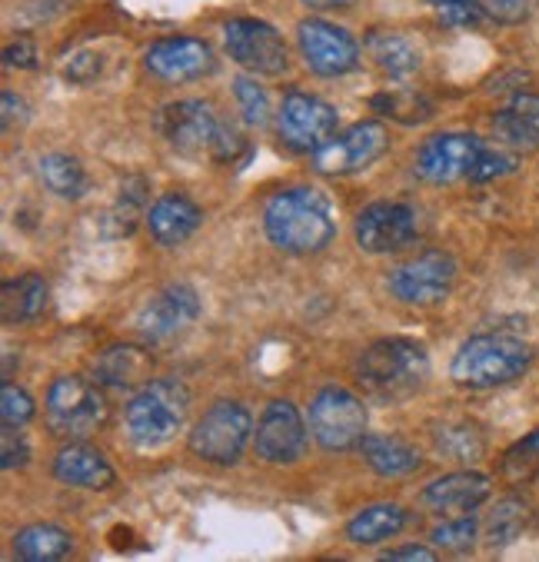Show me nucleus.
Listing matches in <instances>:
<instances>
[{"label": "nucleus", "instance_id": "c85d7f7f", "mask_svg": "<svg viewBox=\"0 0 539 562\" xmlns=\"http://www.w3.org/2000/svg\"><path fill=\"white\" fill-rule=\"evenodd\" d=\"M41 180L60 200H80L87 193V170L67 154H47L41 160Z\"/></svg>", "mask_w": 539, "mask_h": 562}, {"label": "nucleus", "instance_id": "f3484780", "mask_svg": "<svg viewBox=\"0 0 539 562\" xmlns=\"http://www.w3.org/2000/svg\"><path fill=\"white\" fill-rule=\"evenodd\" d=\"M257 457L267 463H296L306 449V426L290 400H273L257 423Z\"/></svg>", "mask_w": 539, "mask_h": 562}, {"label": "nucleus", "instance_id": "f257e3e1", "mask_svg": "<svg viewBox=\"0 0 539 562\" xmlns=\"http://www.w3.org/2000/svg\"><path fill=\"white\" fill-rule=\"evenodd\" d=\"M263 231L277 250L306 257V254L327 250V244L337 234V223H334L327 196H319L310 187H290L267 200Z\"/></svg>", "mask_w": 539, "mask_h": 562}, {"label": "nucleus", "instance_id": "a878e982", "mask_svg": "<svg viewBox=\"0 0 539 562\" xmlns=\"http://www.w3.org/2000/svg\"><path fill=\"white\" fill-rule=\"evenodd\" d=\"M44 310H47V280L41 273H24L4 283V293H0L4 323H31Z\"/></svg>", "mask_w": 539, "mask_h": 562}, {"label": "nucleus", "instance_id": "412c9836", "mask_svg": "<svg viewBox=\"0 0 539 562\" xmlns=\"http://www.w3.org/2000/svg\"><path fill=\"white\" fill-rule=\"evenodd\" d=\"M54 476L67 486H80V490H106L114 486V467L106 463L103 453H97L93 446L74 439L67 442L60 453L54 457Z\"/></svg>", "mask_w": 539, "mask_h": 562}, {"label": "nucleus", "instance_id": "a211bd4d", "mask_svg": "<svg viewBox=\"0 0 539 562\" xmlns=\"http://www.w3.org/2000/svg\"><path fill=\"white\" fill-rule=\"evenodd\" d=\"M144 67L157 80L187 83V80H200V77L213 74L217 57H213L210 44L200 37H164L147 50Z\"/></svg>", "mask_w": 539, "mask_h": 562}, {"label": "nucleus", "instance_id": "c756f323", "mask_svg": "<svg viewBox=\"0 0 539 562\" xmlns=\"http://www.w3.org/2000/svg\"><path fill=\"white\" fill-rule=\"evenodd\" d=\"M144 196H147V183L141 177H131L121 187V196L114 203V210L103 216V234L106 237H131L137 227V216L144 210Z\"/></svg>", "mask_w": 539, "mask_h": 562}, {"label": "nucleus", "instance_id": "9d476101", "mask_svg": "<svg viewBox=\"0 0 539 562\" xmlns=\"http://www.w3.org/2000/svg\"><path fill=\"white\" fill-rule=\"evenodd\" d=\"M337 110L303 90H290L277 114V134L293 154H316L327 140L337 137Z\"/></svg>", "mask_w": 539, "mask_h": 562}, {"label": "nucleus", "instance_id": "f704fd0d", "mask_svg": "<svg viewBox=\"0 0 539 562\" xmlns=\"http://www.w3.org/2000/svg\"><path fill=\"white\" fill-rule=\"evenodd\" d=\"M429 4L437 8L440 21L443 24H453V27H473L486 18V0H429Z\"/></svg>", "mask_w": 539, "mask_h": 562}, {"label": "nucleus", "instance_id": "bb28decb", "mask_svg": "<svg viewBox=\"0 0 539 562\" xmlns=\"http://www.w3.org/2000/svg\"><path fill=\"white\" fill-rule=\"evenodd\" d=\"M70 549H74V536L50 522L27 526L14 536V555L24 562H57L70 555Z\"/></svg>", "mask_w": 539, "mask_h": 562}, {"label": "nucleus", "instance_id": "cd10ccee", "mask_svg": "<svg viewBox=\"0 0 539 562\" xmlns=\"http://www.w3.org/2000/svg\"><path fill=\"white\" fill-rule=\"evenodd\" d=\"M370 57L383 74L400 77V80L413 77L419 70V60H423L416 44L403 34H373L370 37Z\"/></svg>", "mask_w": 539, "mask_h": 562}, {"label": "nucleus", "instance_id": "ea45409f", "mask_svg": "<svg viewBox=\"0 0 539 562\" xmlns=\"http://www.w3.org/2000/svg\"><path fill=\"white\" fill-rule=\"evenodd\" d=\"M373 106H377V110H386V114H393V117H400V121H406V124L426 121V114H429V103H423V100H416V97H396V93L377 97Z\"/></svg>", "mask_w": 539, "mask_h": 562}, {"label": "nucleus", "instance_id": "4be33fe9", "mask_svg": "<svg viewBox=\"0 0 539 562\" xmlns=\"http://www.w3.org/2000/svg\"><path fill=\"white\" fill-rule=\"evenodd\" d=\"M493 134L513 150L539 147V93L519 90L513 93L493 117Z\"/></svg>", "mask_w": 539, "mask_h": 562}, {"label": "nucleus", "instance_id": "c9c22d12", "mask_svg": "<svg viewBox=\"0 0 539 562\" xmlns=\"http://www.w3.org/2000/svg\"><path fill=\"white\" fill-rule=\"evenodd\" d=\"M0 419H4V426H14V429H21L24 423L34 419V400L27 396V390L4 383V390H0Z\"/></svg>", "mask_w": 539, "mask_h": 562}, {"label": "nucleus", "instance_id": "6ab92c4d", "mask_svg": "<svg viewBox=\"0 0 539 562\" xmlns=\"http://www.w3.org/2000/svg\"><path fill=\"white\" fill-rule=\"evenodd\" d=\"M493 493L490 476L483 473H450L429 483L419 493V506L437 513V516H460V513H473L476 506H483Z\"/></svg>", "mask_w": 539, "mask_h": 562}, {"label": "nucleus", "instance_id": "5701e85b", "mask_svg": "<svg viewBox=\"0 0 539 562\" xmlns=\"http://www.w3.org/2000/svg\"><path fill=\"white\" fill-rule=\"evenodd\" d=\"M147 373H150L147 350L131 347V344H117L111 350H103L93 363V380L106 390H117V393L144 386Z\"/></svg>", "mask_w": 539, "mask_h": 562}, {"label": "nucleus", "instance_id": "e433bc0d", "mask_svg": "<svg viewBox=\"0 0 539 562\" xmlns=\"http://www.w3.org/2000/svg\"><path fill=\"white\" fill-rule=\"evenodd\" d=\"M513 170H516V157L509 150L486 147L483 157H480V164H476V170L470 173V183H490V180H499V177H506Z\"/></svg>", "mask_w": 539, "mask_h": 562}, {"label": "nucleus", "instance_id": "58836bf2", "mask_svg": "<svg viewBox=\"0 0 539 562\" xmlns=\"http://www.w3.org/2000/svg\"><path fill=\"white\" fill-rule=\"evenodd\" d=\"M536 4H539V0H486V8H483V11H486L490 21L513 27V24L529 21V14L536 11Z\"/></svg>", "mask_w": 539, "mask_h": 562}, {"label": "nucleus", "instance_id": "a19ab883", "mask_svg": "<svg viewBox=\"0 0 539 562\" xmlns=\"http://www.w3.org/2000/svg\"><path fill=\"white\" fill-rule=\"evenodd\" d=\"M27 460H31V446H27V439H24L14 426H4V436H0V463H4V470L24 467Z\"/></svg>", "mask_w": 539, "mask_h": 562}, {"label": "nucleus", "instance_id": "79ce46f5", "mask_svg": "<svg viewBox=\"0 0 539 562\" xmlns=\"http://www.w3.org/2000/svg\"><path fill=\"white\" fill-rule=\"evenodd\" d=\"M100 54H93V50H80V54H74L67 64H64V77L70 80V83H90V80H97L100 77Z\"/></svg>", "mask_w": 539, "mask_h": 562}, {"label": "nucleus", "instance_id": "473e14b6", "mask_svg": "<svg viewBox=\"0 0 539 562\" xmlns=\"http://www.w3.org/2000/svg\"><path fill=\"white\" fill-rule=\"evenodd\" d=\"M476 536H480V519L473 513H460L453 519H443L434 529V536H429V542L447 552H467L476 546Z\"/></svg>", "mask_w": 539, "mask_h": 562}, {"label": "nucleus", "instance_id": "dca6fc26", "mask_svg": "<svg viewBox=\"0 0 539 562\" xmlns=\"http://www.w3.org/2000/svg\"><path fill=\"white\" fill-rule=\"evenodd\" d=\"M353 237L367 254H393L416 237V213L400 200H380L357 213Z\"/></svg>", "mask_w": 539, "mask_h": 562}, {"label": "nucleus", "instance_id": "20e7f679", "mask_svg": "<svg viewBox=\"0 0 539 562\" xmlns=\"http://www.w3.org/2000/svg\"><path fill=\"white\" fill-rule=\"evenodd\" d=\"M532 363V350L509 333H480L457 350L450 376L467 390H493L519 380Z\"/></svg>", "mask_w": 539, "mask_h": 562}, {"label": "nucleus", "instance_id": "72a5a7b5", "mask_svg": "<svg viewBox=\"0 0 539 562\" xmlns=\"http://www.w3.org/2000/svg\"><path fill=\"white\" fill-rule=\"evenodd\" d=\"M234 97L240 106V117L247 127H267L270 121V97L254 77H237L234 80Z\"/></svg>", "mask_w": 539, "mask_h": 562}, {"label": "nucleus", "instance_id": "393cba45", "mask_svg": "<svg viewBox=\"0 0 539 562\" xmlns=\"http://www.w3.org/2000/svg\"><path fill=\"white\" fill-rule=\"evenodd\" d=\"M360 449H363L367 467H370L377 476H390V480L409 476V473H416L419 463H423L416 449H413L409 442L396 439V436H367V439L360 442Z\"/></svg>", "mask_w": 539, "mask_h": 562}, {"label": "nucleus", "instance_id": "0eeeda50", "mask_svg": "<svg viewBox=\"0 0 539 562\" xmlns=\"http://www.w3.org/2000/svg\"><path fill=\"white\" fill-rule=\"evenodd\" d=\"M310 432L330 453H347V449L360 446L367 439L363 400L344 386H323L310 400Z\"/></svg>", "mask_w": 539, "mask_h": 562}, {"label": "nucleus", "instance_id": "1a4fd4ad", "mask_svg": "<svg viewBox=\"0 0 539 562\" xmlns=\"http://www.w3.org/2000/svg\"><path fill=\"white\" fill-rule=\"evenodd\" d=\"M457 283V263L447 250H423L390 270L386 286L406 306H437Z\"/></svg>", "mask_w": 539, "mask_h": 562}, {"label": "nucleus", "instance_id": "f8f14e48", "mask_svg": "<svg viewBox=\"0 0 539 562\" xmlns=\"http://www.w3.org/2000/svg\"><path fill=\"white\" fill-rule=\"evenodd\" d=\"M390 147V134L380 121H363L337 134L313 154V170L323 177H350L380 160Z\"/></svg>", "mask_w": 539, "mask_h": 562}, {"label": "nucleus", "instance_id": "37998d69", "mask_svg": "<svg viewBox=\"0 0 539 562\" xmlns=\"http://www.w3.org/2000/svg\"><path fill=\"white\" fill-rule=\"evenodd\" d=\"M4 64L8 67H34L37 64V47L31 37H18L4 47Z\"/></svg>", "mask_w": 539, "mask_h": 562}, {"label": "nucleus", "instance_id": "6e6552de", "mask_svg": "<svg viewBox=\"0 0 539 562\" xmlns=\"http://www.w3.org/2000/svg\"><path fill=\"white\" fill-rule=\"evenodd\" d=\"M44 416H47V426L54 436L74 442V439L93 436L103 426L106 406L93 383H87L80 376H57L47 390Z\"/></svg>", "mask_w": 539, "mask_h": 562}, {"label": "nucleus", "instance_id": "49530a36", "mask_svg": "<svg viewBox=\"0 0 539 562\" xmlns=\"http://www.w3.org/2000/svg\"><path fill=\"white\" fill-rule=\"evenodd\" d=\"M353 4L357 0H303V8H310V11H347Z\"/></svg>", "mask_w": 539, "mask_h": 562}, {"label": "nucleus", "instance_id": "c03bdc74", "mask_svg": "<svg viewBox=\"0 0 539 562\" xmlns=\"http://www.w3.org/2000/svg\"><path fill=\"white\" fill-rule=\"evenodd\" d=\"M0 100H4V131H11L14 124H24V117H27V103H24L14 90H4V93H0Z\"/></svg>", "mask_w": 539, "mask_h": 562}, {"label": "nucleus", "instance_id": "4c0bfd02", "mask_svg": "<svg viewBox=\"0 0 539 562\" xmlns=\"http://www.w3.org/2000/svg\"><path fill=\"white\" fill-rule=\"evenodd\" d=\"M532 470H539V432L526 436V439L513 449V453L506 457V463H503V473L513 476V480H523V476H529Z\"/></svg>", "mask_w": 539, "mask_h": 562}, {"label": "nucleus", "instance_id": "f03ea898", "mask_svg": "<svg viewBox=\"0 0 539 562\" xmlns=\"http://www.w3.org/2000/svg\"><path fill=\"white\" fill-rule=\"evenodd\" d=\"M164 140L183 157H206L213 164H237V154L247 150V140L227 124L217 106L206 100H177L160 114Z\"/></svg>", "mask_w": 539, "mask_h": 562}, {"label": "nucleus", "instance_id": "a18cd8bd", "mask_svg": "<svg viewBox=\"0 0 539 562\" xmlns=\"http://www.w3.org/2000/svg\"><path fill=\"white\" fill-rule=\"evenodd\" d=\"M383 559H419V562H434V559H437V549H426V546H400V549H390Z\"/></svg>", "mask_w": 539, "mask_h": 562}, {"label": "nucleus", "instance_id": "aec40b11", "mask_svg": "<svg viewBox=\"0 0 539 562\" xmlns=\"http://www.w3.org/2000/svg\"><path fill=\"white\" fill-rule=\"evenodd\" d=\"M203 223V210L187 193H164L150 213H147V231L160 247H180L187 244Z\"/></svg>", "mask_w": 539, "mask_h": 562}, {"label": "nucleus", "instance_id": "7ed1b4c3", "mask_svg": "<svg viewBox=\"0 0 539 562\" xmlns=\"http://www.w3.org/2000/svg\"><path fill=\"white\" fill-rule=\"evenodd\" d=\"M353 373L370 396L406 400L426 383L429 357L419 344L403 340V336H390V340H377L357 357Z\"/></svg>", "mask_w": 539, "mask_h": 562}, {"label": "nucleus", "instance_id": "2f4dec72", "mask_svg": "<svg viewBox=\"0 0 539 562\" xmlns=\"http://www.w3.org/2000/svg\"><path fill=\"white\" fill-rule=\"evenodd\" d=\"M434 442H437V449H440L443 457L460 460V463H470V460L483 457V436L470 423H447V426H440Z\"/></svg>", "mask_w": 539, "mask_h": 562}, {"label": "nucleus", "instance_id": "423d86ee", "mask_svg": "<svg viewBox=\"0 0 539 562\" xmlns=\"http://www.w3.org/2000/svg\"><path fill=\"white\" fill-rule=\"evenodd\" d=\"M254 432V416L237 400H217L193 426L190 453L213 467H234Z\"/></svg>", "mask_w": 539, "mask_h": 562}, {"label": "nucleus", "instance_id": "ddd939ff", "mask_svg": "<svg viewBox=\"0 0 539 562\" xmlns=\"http://www.w3.org/2000/svg\"><path fill=\"white\" fill-rule=\"evenodd\" d=\"M296 44H300L306 67L316 77H344V74L357 70V64H360L357 37L330 21H316V18L300 21Z\"/></svg>", "mask_w": 539, "mask_h": 562}, {"label": "nucleus", "instance_id": "39448f33", "mask_svg": "<svg viewBox=\"0 0 539 562\" xmlns=\"http://www.w3.org/2000/svg\"><path fill=\"white\" fill-rule=\"evenodd\" d=\"M190 396L177 380H147L124 409L131 439L141 449H157L170 442L187 423Z\"/></svg>", "mask_w": 539, "mask_h": 562}, {"label": "nucleus", "instance_id": "9b49d317", "mask_svg": "<svg viewBox=\"0 0 539 562\" xmlns=\"http://www.w3.org/2000/svg\"><path fill=\"white\" fill-rule=\"evenodd\" d=\"M200 296L187 283H170L157 290L137 313V336L147 347H170L196 323Z\"/></svg>", "mask_w": 539, "mask_h": 562}, {"label": "nucleus", "instance_id": "7c9ffc66", "mask_svg": "<svg viewBox=\"0 0 539 562\" xmlns=\"http://www.w3.org/2000/svg\"><path fill=\"white\" fill-rule=\"evenodd\" d=\"M526 526H529V506L523 499H503L486 519V542L493 549H503L513 539H519Z\"/></svg>", "mask_w": 539, "mask_h": 562}, {"label": "nucleus", "instance_id": "4468645a", "mask_svg": "<svg viewBox=\"0 0 539 562\" xmlns=\"http://www.w3.org/2000/svg\"><path fill=\"white\" fill-rule=\"evenodd\" d=\"M224 47L234 57V64H240L250 74L277 77L290 67L283 37L267 21L237 18V21L224 24Z\"/></svg>", "mask_w": 539, "mask_h": 562}, {"label": "nucleus", "instance_id": "b1692460", "mask_svg": "<svg viewBox=\"0 0 539 562\" xmlns=\"http://www.w3.org/2000/svg\"><path fill=\"white\" fill-rule=\"evenodd\" d=\"M409 522V513L396 503H377L360 509L350 522H347V539L353 546H377L386 542L393 536H400Z\"/></svg>", "mask_w": 539, "mask_h": 562}, {"label": "nucleus", "instance_id": "2eb2a0df", "mask_svg": "<svg viewBox=\"0 0 539 562\" xmlns=\"http://www.w3.org/2000/svg\"><path fill=\"white\" fill-rule=\"evenodd\" d=\"M486 147L490 144H483L476 134H437L419 147L416 173L426 183H437V187L470 180Z\"/></svg>", "mask_w": 539, "mask_h": 562}]
</instances>
